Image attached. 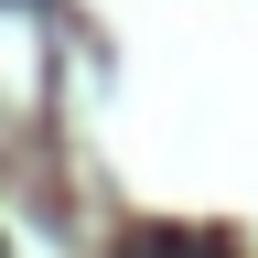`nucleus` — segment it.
<instances>
[{
  "label": "nucleus",
  "mask_w": 258,
  "mask_h": 258,
  "mask_svg": "<svg viewBox=\"0 0 258 258\" xmlns=\"http://www.w3.org/2000/svg\"><path fill=\"white\" fill-rule=\"evenodd\" d=\"M118 258H237V247H215V237H194V226H140Z\"/></svg>",
  "instance_id": "nucleus-1"
}]
</instances>
